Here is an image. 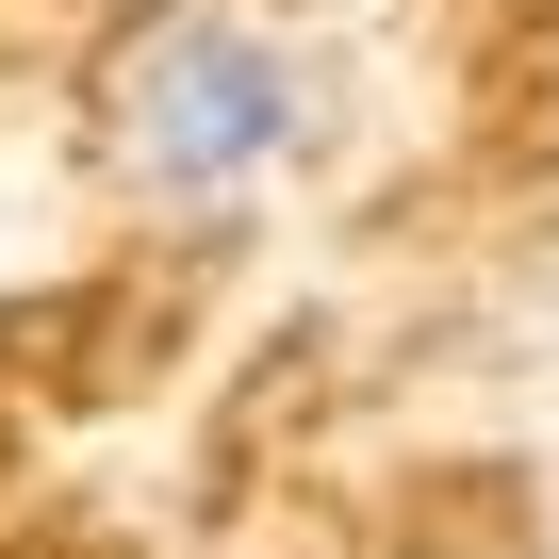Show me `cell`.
Listing matches in <instances>:
<instances>
[{"mask_svg": "<svg viewBox=\"0 0 559 559\" xmlns=\"http://www.w3.org/2000/svg\"><path fill=\"white\" fill-rule=\"evenodd\" d=\"M280 132H297V67H280L247 17H148L132 34V67H116V165H132V198H247L263 165H280Z\"/></svg>", "mask_w": 559, "mask_h": 559, "instance_id": "6da1fadb", "label": "cell"}]
</instances>
